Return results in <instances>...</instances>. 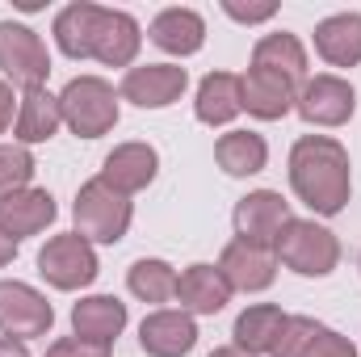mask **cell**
Masks as SVG:
<instances>
[{
	"mask_svg": "<svg viewBox=\"0 0 361 357\" xmlns=\"http://www.w3.org/2000/svg\"><path fill=\"white\" fill-rule=\"evenodd\" d=\"M315 51L332 68L361 63V13H332L315 25Z\"/></svg>",
	"mask_w": 361,
	"mask_h": 357,
	"instance_id": "ffe728a7",
	"label": "cell"
},
{
	"mask_svg": "<svg viewBox=\"0 0 361 357\" xmlns=\"http://www.w3.org/2000/svg\"><path fill=\"white\" fill-rule=\"evenodd\" d=\"M59 206L47 189H17L8 198H0V227L21 244L25 236H38L55 223Z\"/></svg>",
	"mask_w": 361,
	"mask_h": 357,
	"instance_id": "9a60e30c",
	"label": "cell"
},
{
	"mask_svg": "<svg viewBox=\"0 0 361 357\" xmlns=\"http://www.w3.org/2000/svg\"><path fill=\"white\" fill-rule=\"evenodd\" d=\"M38 273L55 286V290H85L92 277L101 273L97 265V253H92V244L80 236V231H72V236H51L47 244H42V253H38Z\"/></svg>",
	"mask_w": 361,
	"mask_h": 357,
	"instance_id": "8992f818",
	"label": "cell"
},
{
	"mask_svg": "<svg viewBox=\"0 0 361 357\" xmlns=\"http://www.w3.org/2000/svg\"><path fill=\"white\" fill-rule=\"evenodd\" d=\"M240 109H244L240 76H231V72H210V76L197 85V101H193L197 122H206V126H227Z\"/></svg>",
	"mask_w": 361,
	"mask_h": 357,
	"instance_id": "cb8c5ba5",
	"label": "cell"
},
{
	"mask_svg": "<svg viewBox=\"0 0 361 357\" xmlns=\"http://www.w3.org/2000/svg\"><path fill=\"white\" fill-rule=\"evenodd\" d=\"M0 357H30V349L13 337H0Z\"/></svg>",
	"mask_w": 361,
	"mask_h": 357,
	"instance_id": "836d02e7",
	"label": "cell"
},
{
	"mask_svg": "<svg viewBox=\"0 0 361 357\" xmlns=\"http://www.w3.org/2000/svg\"><path fill=\"white\" fill-rule=\"evenodd\" d=\"M143 47V30L130 13L122 8H101L97 34H92V59L105 68H130Z\"/></svg>",
	"mask_w": 361,
	"mask_h": 357,
	"instance_id": "7c38bea8",
	"label": "cell"
},
{
	"mask_svg": "<svg viewBox=\"0 0 361 357\" xmlns=\"http://www.w3.org/2000/svg\"><path fill=\"white\" fill-rule=\"evenodd\" d=\"M273 357H357V345L311 315H290Z\"/></svg>",
	"mask_w": 361,
	"mask_h": 357,
	"instance_id": "30bf717a",
	"label": "cell"
},
{
	"mask_svg": "<svg viewBox=\"0 0 361 357\" xmlns=\"http://www.w3.org/2000/svg\"><path fill=\"white\" fill-rule=\"evenodd\" d=\"M97 17H101V4H89V0H76V4L59 8V17H55V42H59V51L68 59H92Z\"/></svg>",
	"mask_w": 361,
	"mask_h": 357,
	"instance_id": "484cf974",
	"label": "cell"
},
{
	"mask_svg": "<svg viewBox=\"0 0 361 357\" xmlns=\"http://www.w3.org/2000/svg\"><path fill=\"white\" fill-rule=\"evenodd\" d=\"M59 114L76 139H101L118 126V92L101 76H76L59 92Z\"/></svg>",
	"mask_w": 361,
	"mask_h": 357,
	"instance_id": "7a4b0ae2",
	"label": "cell"
},
{
	"mask_svg": "<svg viewBox=\"0 0 361 357\" xmlns=\"http://www.w3.org/2000/svg\"><path fill=\"white\" fill-rule=\"evenodd\" d=\"M13 257H17V240H13V236H8V231L0 227V269L8 265Z\"/></svg>",
	"mask_w": 361,
	"mask_h": 357,
	"instance_id": "d6a6232c",
	"label": "cell"
},
{
	"mask_svg": "<svg viewBox=\"0 0 361 357\" xmlns=\"http://www.w3.org/2000/svg\"><path fill=\"white\" fill-rule=\"evenodd\" d=\"M240 89H244V109L261 122L286 118L298 97V85H290L286 76L265 72V68H248V76H240Z\"/></svg>",
	"mask_w": 361,
	"mask_h": 357,
	"instance_id": "e0dca14e",
	"label": "cell"
},
{
	"mask_svg": "<svg viewBox=\"0 0 361 357\" xmlns=\"http://www.w3.org/2000/svg\"><path fill=\"white\" fill-rule=\"evenodd\" d=\"M72 219H76V231L89 240V244H118L126 231H130V198L118 193L114 185H105L101 177H92L80 185L76 193V206H72Z\"/></svg>",
	"mask_w": 361,
	"mask_h": 357,
	"instance_id": "3957f363",
	"label": "cell"
},
{
	"mask_svg": "<svg viewBox=\"0 0 361 357\" xmlns=\"http://www.w3.org/2000/svg\"><path fill=\"white\" fill-rule=\"evenodd\" d=\"M223 13H227V17H235V21H244V25H257V21H269L273 13H277V4H273V0H261V4L223 0Z\"/></svg>",
	"mask_w": 361,
	"mask_h": 357,
	"instance_id": "f546056e",
	"label": "cell"
},
{
	"mask_svg": "<svg viewBox=\"0 0 361 357\" xmlns=\"http://www.w3.org/2000/svg\"><path fill=\"white\" fill-rule=\"evenodd\" d=\"M185 89H189V72L180 63H143L122 76V97L135 101L139 109H164L180 101Z\"/></svg>",
	"mask_w": 361,
	"mask_h": 357,
	"instance_id": "8fae6325",
	"label": "cell"
},
{
	"mask_svg": "<svg viewBox=\"0 0 361 357\" xmlns=\"http://www.w3.org/2000/svg\"><path fill=\"white\" fill-rule=\"evenodd\" d=\"M231 223H235V236L240 240L269 248L273 240L281 236V227L290 223V202L281 193H273V189H257V193H248V198L235 202Z\"/></svg>",
	"mask_w": 361,
	"mask_h": 357,
	"instance_id": "9c48e42d",
	"label": "cell"
},
{
	"mask_svg": "<svg viewBox=\"0 0 361 357\" xmlns=\"http://www.w3.org/2000/svg\"><path fill=\"white\" fill-rule=\"evenodd\" d=\"M0 72L21 85V89H42L47 76H51V51L47 42L21 25V21H0Z\"/></svg>",
	"mask_w": 361,
	"mask_h": 357,
	"instance_id": "5b68a950",
	"label": "cell"
},
{
	"mask_svg": "<svg viewBox=\"0 0 361 357\" xmlns=\"http://www.w3.org/2000/svg\"><path fill=\"white\" fill-rule=\"evenodd\" d=\"M214 160L227 177H252L269 164V143L257 131H227L214 143Z\"/></svg>",
	"mask_w": 361,
	"mask_h": 357,
	"instance_id": "d4e9b609",
	"label": "cell"
},
{
	"mask_svg": "<svg viewBox=\"0 0 361 357\" xmlns=\"http://www.w3.org/2000/svg\"><path fill=\"white\" fill-rule=\"evenodd\" d=\"M34 156L21 147V143H8V147H0V198H8V193H17V189H30V181H34Z\"/></svg>",
	"mask_w": 361,
	"mask_h": 357,
	"instance_id": "f1b7e54d",
	"label": "cell"
},
{
	"mask_svg": "<svg viewBox=\"0 0 361 357\" xmlns=\"http://www.w3.org/2000/svg\"><path fill=\"white\" fill-rule=\"evenodd\" d=\"M47 357H109V345H92V341H80V337H63L55 341Z\"/></svg>",
	"mask_w": 361,
	"mask_h": 357,
	"instance_id": "4dcf8cb0",
	"label": "cell"
},
{
	"mask_svg": "<svg viewBox=\"0 0 361 357\" xmlns=\"http://www.w3.org/2000/svg\"><path fill=\"white\" fill-rule=\"evenodd\" d=\"M72 328L80 341L92 345H114L126 328V303L114 294H89L72 307Z\"/></svg>",
	"mask_w": 361,
	"mask_h": 357,
	"instance_id": "d6986e66",
	"label": "cell"
},
{
	"mask_svg": "<svg viewBox=\"0 0 361 357\" xmlns=\"http://www.w3.org/2000/svg\"><path fill=\"white\" fill-rule=\"evenodd\" d=\"M173 298L189 315H219L231 303V286L219 273V265H189L177 277V294Z\"/></svg>",
	"mask_w": 361,
	"mask_h": 357,
	"instance_id": "ac0fdd59",
	"label": "cell"
},
{
	"mask_svg": "<svg viewBox=\"0 0 361 357\" xmlns=\"http://www.w3.org/2000/svg\"><path fill=\"white\" fill-rule=\"evenodd\" d=\"M156 173H160V156H156L152 143H122V147H114V152L105 156L101 181L130 198V193L147 189V185L156 181Z\"/></svg>",
	"mask_w": 361,
	"mask_h": 357,
	"instance_id": "2e32d148",
	"label": "cell"
},
{
	"mask_svg": "<svg viewBox=\"0 0 361 357\" xmlns=\"http://www.w3.org/2000/svg\"><path fill=\"white\" fill-rule=\"evenodd\" d=\"M13 105H17V97H13V85H8V80H0V135L8 131V122H17Z\"/></svg>",
	"mask_w": 361,
	"mask_h": 357,
	"instance_id": "1f68e13d",
	"label": "cell"
},
{
	"mask_svg": "<svg viewBox=\"0 0 361 357\" xmlns=\"http://www.w3.org/2000/svg\"><path fill=\"white\" fill-rule=\"evenodd\" d=\"M210 357H248L244 349H235V345H227V349H214Z\"/></svg>",
	"mask_w": 361,
	"mask_h": 357,
	"instance_id": "e575fe53",
	"label": "cell"
},
{
	"mask_svg": "<svg viewBox=\"0 0 361 357\" xmlns=\"http://www.w3.org/2000/svg\"><path fill=\"white\" fill-rule=\"evenodd\" d=\"M252 68H265V72H277L286 76L290 85H302L307 80V51L294 34H265L257 47H252Z\"/></svg>",
	"mask_w": 361,
	"mask_h": 357,
	"instance_id": "4316f807",
	"label": "cell"
},
{
	"mask_svg": "<svg viewBox=\"0 0 361 357\" xmlns=\"http://www.w3.org/2000/svg\"><path fill=\"white\" fill-rule=\"evenodd\" d=\"M139 345L147 357H185L197 345V324L189 311H152L139 324Z\"/></svg>",
	"mask_w": 361,
	"mask_h": 357,
	"instance_id": "5bb4252c",
	"label": "cell"
},
{
	"mask_svg": "<svg viewBox=\"0 0 361 357\" xmlns=\"http://www.w3.org/2000/svg\"><path fill=\"white\" fill-rule=\"evenodd\" d=\"M59 126H63L59 97H51L47 89H30L21 101H17L13 135H17V143H21V147H30V143H47Z\"/></svg>",
	"mask_w": 361,
	"mask_h": 357,
	"instance_id": "603a6c76",
	"label": "cell"
},
{
	"mask_svg": "<svg viewBox=\"0 0 361 357\" xmlns=\"http://www.w3.org/2000/svg\"><path fill=\"white\" fill-rule=\"evenodd\" d=\"M147 38L160 47V51H169V55H197L202 51V42H206V21H202V13H193V8H164V13H156V21H152V30H147Z\"/></svg>",
	"mask_w": 361,
	"mask_h": 357,
	"instance_id": "44dd1931",
	"label": "cell"
},
{
	"mask_svg": "<svg viewBox=\"0 0 361 357\" xmlns=\"http://www.w3.org/2000/svg\"><path fill=\"white\" fill-rule=\"evenodd\" d=\"M290 185L315 214H341L353 193L349 152L328 135H302L290 147Z\"/></svg>",
	"mask_w": 361,
	"mask_h": 357,
	"instance_id": "6da1fadb",
	"label": "cell"
},
{
	"mask_svg": "<svg viewBox=\"0 0 361 357\" xmlns=\"http://www.w3.org/2000/svg\"><path fill=\"white\" fill-rule=\"evenodd\" d=\"M219 273L227 277L231 290H269L273 277H277V257L261 244H248V240H231L219 257Z\"/></svg>",
	"mask_w": 361,
	"mask_h": 357,
	"instance_id": "4fadbf2b",
	"label": "cell"
},
{
	"mask_svg": "<svg viewBox=\"0 0 361 357\" xmlns=\"http://www.w3.org/2000/svg\"><path fill=\"white\" fill-rule=\"evenodd\" d=\"M126 286L143 303H169L177 294V269L169 265V261H160V257H143V261L130 265Z\"/></svg>",
	"mask_w": 361,
	"mask_h": 357,
	"instance_id": "83f0119b",
	"label": "cell"
},
{
	"mask_svg": "<svg viewBox=\"0 0 361 357\" xmlns=\"http://www.w3.org/2000/svg\"><path fill=\"white\" fill-rule=\"evenodd\" d=\"M286 311L281 307H273V303H257V307H248V311H240V320H235V349H244L248 357H261V353H273L277 349V341H281V332H286Z\"/></svg>",
	"mask_w": 361,
	"mask_h": 357,
	"instance_id": "7402d4cb",
	"label": "cell"
},
{
	"mask_svg": "<svg viewBox=\"0 0 361 357\" xmlns=\"http://www.w3.org/2000/svg\"><path fill=\"white\" fill-rule=\"evenodd\" d=\"M294 109L311 126H345L357 109V92L341 76H311L302 80V89L294 97Z\"/></svg>",
	"mask_w": 361,
	"mask_h": 357,
	"instance_id": "ba28073f",
	"label": "cell"
},
{
	"mask_svg": "<svg viewBox=\"0 0 361 357\" xmlns=\"http://www.w3.org/2000/svg\"><path fill=\"white\" fill-rule=\"evenodd\" d=\"M55 324V307L47 303V294H38L25 282H0V332L13 341H30V337H47Z\"/></svg>",
	"mask_w": 361,
	"mask_h": 357,
	"instance_id": "52a82bcc",
	"label": "cell"
},
{
	"mask_svg": "<svg viewBox=\"0 0 361 357\" xmlns=\"http://www.w3.org/2000/svg\"><path fill=\"white\" fill-rule=\"evenodd\" d=\"M273 257L302 277H328L341 265V240L315 219H290L273 240Z\"/></svg>",
	"mask_w": 361,
	"mask_h": 357,
	"instance_id": "277c9868",
	"label": "cell"
}]
</instances>
